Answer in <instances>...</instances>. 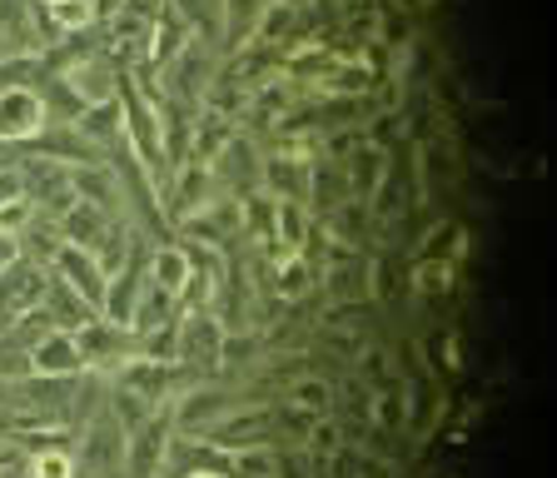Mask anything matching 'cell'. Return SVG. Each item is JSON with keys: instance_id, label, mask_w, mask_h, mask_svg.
Segmentation results:
<instances>
[{"instance_id": "obj_1", "label": "cell", "mask_w": 557, "mask_h": 478, "mask_svg": "<svg viewBox=\"0 0 557 478\" xmlns=\"http://www.w3.org/2000/svg\"><path fill=\"white\" fill-rule=\"evenodd\" d=\"M46 130H50L46 90H35V85H11V90H0V140L21 150V145L40 140Z\"/></svg>"}, {"instance_id": "obj_2", "label": "cell", "mask_w": 557, "mask_h": 478, "mask_svg": "<svg viewBox=\"0 0 557 478\" xmlns=\"http://www.w3.org/2000/svg\"><path fill=\"white\" fill-rule=\"evenodd\" d=\"M60 85H65V95L75 100V110H90V106H110V100H120V85H125V75H120V65L104 50H95V56L75 60L65 75H55Z\"/></svg>"}, {"instance_id": "obj_3", "label": "cell", "mask_w": 557, "mask_h": 478, "mask_svg": "<svg viewBox=\"0 0 557 478\" xmlns=\"http://www.w3.org/2000/svg\"><path fill=\"white\" fill-rule=\"evenodd\" d=\"M75 344H81V359H85V369H115V364H125L129 354H139V339L129 334L125 324H115V319H104V315H95V319H85L81 329H75Z\"/></svg>"}, {"instance_id": "obj_4", "label": "cell", "mask_w": 557, "mask_h": 478, "mask_svg": "<svg viewBox=\"0 0 557 478\" xmlns=\"http://www.w3.org/2000/svg\"><path fill=\"white\" fill-rule=\"evenodd\" d=\"M30 373L35 379H81L85 359H81V344H75V329H50L30 350Z\"/></svg>"}, {"instance_id": "obj_5", "label": "cell", "mask_w": 557, "mask_h": 478, "mask_svg": "<svg viewBox=\"0 0 557 478\" xmlns=\"http://www.w3.org/2000/svg\"><path fill=\"white\" fill-rule=\"evenodd\" d=\"M189 274H195V259H189V245H180V240L154 245L150 259H145V284H154L160 294H170L174 304H180V294H185Z\"/></svg>"}, {"instance_id": "obj_6", "label": "cell", "mask_w": 557, "mask_h": 478, "mask_svg": "<svg viewBox=\"0 0 557 478\" xmlns=\"http://www.w3.org/2000/svg\"><path fill=\"white\" fill-rule=\"evenodd\" d=\"M383 180H388V150L373 140H363L359 150L348 155V195L359 199V205H373L383 189Z\"/></svg>"}, {"instance_id": "obj_7", "label": "cell", "mask_w": 557, "mask_h": 478, "mask_svg": "<svg viewBox=\"0 0 557 478\" xmlns=\"http://www.w3.org/2000/svg\"><path fill=\"white\" fill-rule=\"evenodd\" d=\"M313 284H319V265L309 259V249H304V255H278L274 259V280H269V290H274L278 304H299Z\"/></svg>"}, {"instance_id": "obj_8", "label": "cell", "mask_w": 557, "mask_h": 478, "mask_svg": "<svg viewBox=\"0 0 557 478\" xmlns=\"http://www.w3.org/2000/svg\"><path fill=\"white\" fill-rule=\"evenodd\" d=\"M284 404L299 408L304 419H329V414H334V384L319 379V373H304V379L289 384V399H284Z\"/></svg>"}, {"instance_id": "obj_9", "label": "cell", "mask_w": 557, "mask_h": 478, "mask_svg": "<svg viewBox=\"0 0 557 478\" xmlns=\"http://www.w3.org/2000/svg\"><path fill=\"white\" fill-rule=\"evenodd\" d=\"M25 478H81V458L70 454L65 443H40L25 458Z\"/></svg>"}, {"instance_id": "obj_10", "label": "cell", "mask_w": 557, "mask_h": 478, "mask_svg": "<svg viewBox=\"0 0 557 478\" xmlns=\"http://www.w3.org/2000/svg\"><path fill=\"white\" fill-rule=\"evenodd\" d=\"M448 280H453L448 259H423V265H418V290L423 294H443L448 290Z\"/></svg>"}, {"instance_id": "obj_11", "label": "cell", "mask_w": 557, "mask_h": 478, "mask_svg": "<svg viewBox=\"0 0 557 478\" xmlns=\"http://www.w3.org/2000/svg\"><path fill=\"white\" fill-rule=\"evenodd\" d=\"M15 195H25L21 164H15V170H0V205H5V199H15Z\"/></svg>"}, {"instance_id": "obj_12", "label": "cell", "mask_w": 557, "mask_h": 478, "mask_svg": "<svg viewBox=\"0 0 557 478\" xmlns=\"http://www.w3.org/2000/svg\"><path fill=\"white\" fill-rule=\"evenodd\" d=\"M21 259V240H11V234H0V274Z\"/></svg>"}, {"instance_id": "obj_13", "label": "cell", "mask_w": 557, "mask_h": 478, "mask_svg": "<svg viewBox=\"0 0 557 478\" xmlns=\"http://www.w3.org/2000/svg\"><path fill=\"white\" fill-rule=\"evenodd\" d=\"M174 478H234V474L220 464V468H185V474H174Z\"/></svg>"}, {"instance_id": "obj_14", "label": "cell", "mask_w": 557, "mask_h": 478, "mask_svg": "<svg viewBox=\"0 0 557 478\" xmlns=\"http://www.w3.org/2000/svg\"><path fill=\"white\" fill-rule=\"evenodd\" d=\"M15 164H21V150H15V145H5V140H0V170H15Z\"/></svg>"}, {"instance_id": "obj_15", "label": "cell", "mask_w": 557, "mask_h": 478, "mask_svg": "<svg viewBox=\"0 0 557 478\" xmlns=\"http://www.w3.org/2000/svg\"><path fill=\"white\" fill-rule=\"evenodd\" d=\"M5 56H21V50H15L11 30H5V25H0V60H5Z\"/></svg>"}, {"instance_id": "obj_16", "label": "cell", "mask_w": 557, "mask_h": 478, "mask_svg": "<svg viewBox=\"0 0 557 478\" xmlns=\"http://www.w3.org/2000/svg\"><path fill=\"white\" fill-rule=\"evenodd\" d=\"M55 5H65V0H35V11H55Z\"/></svg>"}, {"instance_id": "obj_17", "label": "cell", "mask_w": 557, "mask_h": 478, "mask_svg": "<svg viewBox=\"0 0 557 478\" xmlns=\"http://www.w3.org/2000/svg\"><path fill=\"white\" fill-rule=\"evenodd\" d=\"M278 5H299V11H304V5H309V0H278Z\"/></svg>"}]
</instances>
